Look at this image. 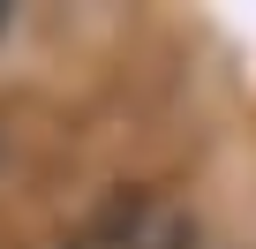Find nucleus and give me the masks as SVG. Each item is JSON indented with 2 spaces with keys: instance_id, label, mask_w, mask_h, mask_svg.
<instances>
[{
  "instance_id": "f257e3e1",
  "label": "nucleus",
  "mask_w": 256,
  "mask_h": 249,
  "mask_svg": "<svg viewBox=\"0 0 256 249\" xmlns=\"http://www.w3.org/2000/svg\"><path fill=\"white\" fill-rule=\"evenodd\" d=\"M113 249H196V226L188 219H128V234Z\"/></svg>"
}]
</instances>
